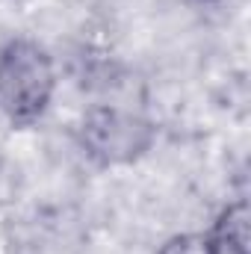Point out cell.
<instances>
[{
  "mask_svg": "<svg viewBox=\"0 0 251 254\" xmlns=\"http://www.w3.org/2000/svg\"><path fill=\"white\" fill-rule=\"evenodd\" d=\"M57 92L54 57L33 39H12L0 51V113L12 125H33Z\"/></svg>",
  "mask_w": 251,
  "mask_h": 254,
  "instance_id": "cell-1",
  "label": "cell"
},
{
  "mask_svg": "<svg viewBox=\"0 0 251 254\" xmlns=\"http://www.w3.org/2000/svg\"><path fill=\"white\" fill-rule=\"evenodd\" d=\"M157 254H213V246L207 234H178Z\"/></svg>",
  "mask_w": 251,
  "mask_h": 254,
  "instance_id": "cell-4",
  "label": "cell"
},
{
  "mask_svg": "<svg viewBox=\"0 0 251 254\" xmlns=\"http://www.w3.org/2000/svg\"><path fill=\"white\" fill-rule=\"evenodd\" d=\"M204 3H210V0H204Z\"/></svg>",
  "mask_w": 251,
  "mask_h": 254,
  "instance_id": "cell-5",
  "label": "cell"
},
{
  "mask_svg": "<svg viewBox=\"0 0 251 254\" xmlns=\"http://www.w3.org/2000/svg\"><path fill=\"white\" fill-rule=\"evenodd\" d=\"M213 254H251V210L249 201H234L228 204L213 231L207 234Z\"/></svg>",
  "mask_w": 251,
  "mask_h": 254,
  "instance_id": "cell-3",
  "label": "cell"
},
{
  "mask_svg": "<svg viewBox=\"0 0 251 254\" xmlns=\"http://www.w3.org/2000/svg\"><path fill=\"white\" fill-rule=\"evenodd\" d=\"M80 145L101 166H127L154 145V125L133 110L98 104L80 122Z\"/></svg>",
  "mask_w": 251,
  "mask_h": 254,
  "instance_id": "cell-2",
  "label": "cell"
}]
</instances>
